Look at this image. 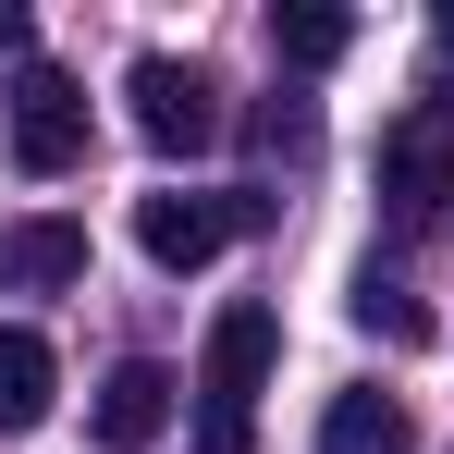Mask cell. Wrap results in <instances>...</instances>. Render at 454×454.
<instances>
[{"label": "cell", "mask_w": 454, "mask_h": 454, "mask_svg": "<svg viewBox=\"0 0 454 454\" xmlns=\"http://www.w3.org/2000/svg\"><path fill=\"white\" fill-rule=\"evenodd\" d=\"M123 111H136V136H148L160 160L222 148V86L197 74V62H172V50H148V62L123 74Z\"/></svg>", "instance_id": "obj_2"}, {"label": "cell", "mask_w": 454, "mask_h": 454, "mask_svg": "<svg viewBox=\"0 0 454 454\" xmlns=\"http://www.w3.org/2000/svg\"><path fill=\"white\" fill-rule=\"evenodd\" d=\"M246 222H258L246 197H184V184H172V197H136V246H148L160 270H209Z\"/></svg>", "instance_id": "obj_5"}, {"label": "cell", "mask_w": 454, "mask_h": 454, "mask_svg": "<svg viewBox=\"0 0 454 454\" xmlns=\"http://www.w3.org/2000/svg\"><path fill=\"white\" fill-rule=\"evenodd\" d=\"M380 197H393V222H442L454 209V123L442 111H405L380 136Z\"/></svg>", "instance_id": "obj_4"}, {"label": "cell", "mask_w": 454, "mask_h": 454, "mask_svg": "<svg viewBox=\"0 0 454 454\" xmlns=\"http://www.w3.org/2000/svg\"><path fill=\"white\" fill-rule=\"evenodd\" d=\"M25 37H37V25H25V0H0V50H25Z\"/></svg>", "instance_id": "obj_13"}, {"label": "cell", "mask_w": 454, "mask_h": 454, "mask_svg": "<svg viewBox=\"0 0 454 454\" xmlns=\"http://www.w3.org/2000/svg\"><path fill=\"white\" fill-rule=\"evenodd\" d=\"M0 270H12L25 295L86 283V222H50V209H37V222H12V233H0Z\"/></svg>", "instance_id": "obj_7"}, {"label": "cell", "mask_w": 454, "mask_h": 454, "mask_svg": "<svg viewBox=\"0 0 454 454\" xmlns=\"http://www.w3.org/2000/svg\"><path fill=\"white\" fill-rule=\"evenodd\" d=\"M12 160L25 172H74L86 160V86L62 62H25L12 74Z\"/></svg>", "instance_id": "obj_3"}, {"label": "cell", "mask_w": 454, "mask_h": 454, "mask_svg": "<svg viewBox=\"0 0 454 454\" xmlns=\"http://www.w3.org/2000/svg\"><path fill=\"white\" fill-rule=\"evenodd\" d=\"M319 454H418V418L393 393H332L319 405Z\"/></svg>", "instance_id": "obj_8"}, {"label": "cell", "mask_w": 454, "mask_h": 454, "mask_svg": "<svg viewBox=\"0 0 454 454\" xmlns=\"http://www.w3.org/2000/svg\"><path fill=\"white\" fill-rule=\"evenodd\" d=\"M356 332H380V344H430V307L405 295V283H380V270H369V283H356Z\"/></svg>", "instance_id": "obj_11"}, {"label": "cell", "mask_w": 454, "mask_h": 454, "mask_svg": "<svg viewBox=\"0 0 454 454\" xmlns=\"http://www.w3.org/2000/svg\"><path fill=\"white\" fill-rule=\"evenodd\" d=\"M50 393H62L50 344H37V332H0V430H37V418H50Z\"/></svg>", "instance_id": "obj_9"}, {"label": "cell", "mask_w": 454, "mask_h": 454, "mask_svg": "<svg viewBox=\"0 0 454 454\" xmlns=\"http://www.w3.org/2000/svg\"><path fill=\"white\" fill-rule=\"evenodd\" d=\"M172 393H184V380L160 369V356H123V369L98 380V442H111V454H148L160 430H172Z\"/></svg>", "instance_id": "obj_6"}, {"label": "cell", "mask_w": 454, "mask_h": 454, "mask_svg": "<svg viewBox=\"0 0 454 454\" xmlns=\"http://www.w3.org/2000/svg\"><path fill=\"white\" fill-rule=\"evenodd\" d=\"M418 111H442V123H454V0L430 12V74H418Z\"/></svg>", "instance_id": "obj_12"}, {"label": "cell", "mask_w": 454, "mask_h": 454, "mask_svg": "<svg viewBox=\"0 0 454 454\" xmlns=\"http://www.w3.org/2000/svg\"><path fill=\"white\" fill-rule=\"evenodd\" d=\"M270 356H283V319H270V307H222V319H209V369H197V393H209V454H246V405L270 393Z\"/></svg>", "instance_id": "obj_1"}, {"label": "cell", "mask_w": 454, "mask_h": 454, "mask_svg": "<svg viewBox=\"0 0 454 454\" xmlns=\"http://www.w3.org/2000/svg\"><path fill=\"white\" fill-rule=\"evenodd\" d=\"M270 50L319 74V62H344V50H356V12H319V0H295V12H270Z\"/></svg>", "instance_id": "obj_10"}]
</instances>
